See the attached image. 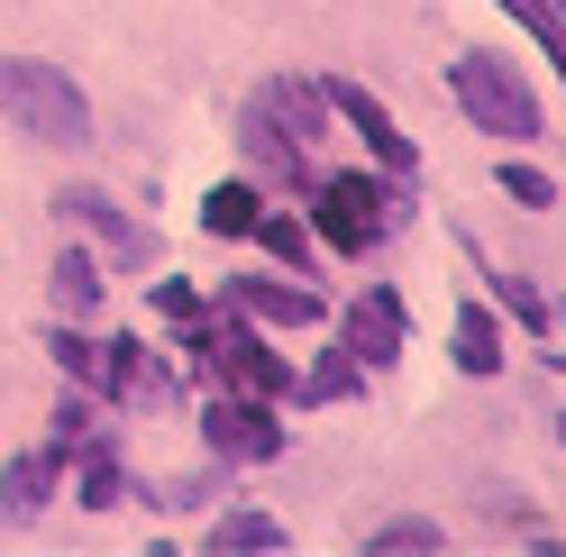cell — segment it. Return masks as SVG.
Instances as JSON below:
<instances>
[{
	"label": "cell",
	"mask_w": 566,
	"mask_h": 557,
	"mask_svg": "<svg viewBox=\"0 0 566 557\" xmlns=\"http://www.w3.org/2000/svg\"><path fill=\"white\" fill-rule=\"evenodd\" d=\"M201 347H210V357L229 366V385H238V393H256V402L293 393V375H283V357H274V347H256L247 329H220V338H201Z\"/></svg>",
	"instance_id": "6"
},
{
	"label": "cell",
	"mask_w": 566,
	"mask_h": 557,
	"mask_svg": "<svg viewBox=\"0 0 566 557\" xmlns=\"http://www.w3.org/2000/svg\"><path fill=\"white\" fill-rule=\"evenodd\" d=\"M64 220L101 229V238H111V256H119V265H147V256H156V238L137 229V220H119V211H111V192H64Z\"/></svg>",
	"instance_id": "9"
},
{
	"label": "cell",
	"mask_w": 566,
	"mask_h": 557,
	"mask_svg": "<svg viewBox=\"0 0 566 557\" xmlns=\"http://www.w3.org/2000/svg\"><path fill=\"white\" fill-rule=\"evenodd\" d=\"M156 311H165V320H192L201 293H192V284H156Z\"/></svg>",
	"instance_id": "22"
},
{
	"label": "cell",
	"mask_w": 566,
	"mask_h": 557,
	"mask_svg": "<svg viewBox=\"0 0 566 557\" xmlns=\"http://www.w3.org/2000/svg\"><path fill=\"white\" fill-rule=\"evenodd\" d=\"M321 101H329V111H338L347 128H357V137H366V147H375L384 165H402V174H411V137H402L394 119H384V101H375V92H357V83H329Z\"/></svg>",
	"instance_id": "7"
},
{
	"label": "cell",
	"mask_w": 566,
	"mask_h": 557,
	"mask_svg": "<svg viewBox=\"0 0 566 557\" xmlns=\"http://www.w3.org/2000/svg\"><path fill=\"white\" fill-rule=\"evenodd\" d=\"M201 220H210V229H220V238H247V229H256V220H265V201H256V192H247V183H220V192H210V201H201Z\"/></svg>",
	"instance_id": "13"
},
{
	"label": "cell",
	"mask_w": 566,
	"mask_h": 557,
	"mask_svg": "<svg viewBox=\"0 0 566 557\" xmlns=\"http://www.w3.org/2000/svg\"><path fill=\"white\" fill-rule=\"evenodd\" d=\"M503 192H512V201H530V211H548V201H557L539 165H503Z\"/></svg>",
	"instance_id": "18"
},
{
	"label": "cell",
	"mask_w": 566,
	"mask_h": 557,
	"mask_svg": "<svg viewBox=\"0 0 566 557\" xmlns=\"http://www.w3.org/2000/svg\"><path fill=\"white\" fill-rule=\"evenodd\" d=\"M311 211H321V238L338 256H366L384 229H394V192L375 183V174H329L321 183V201H311Z\"/></svg>",
	"instance_id": "3"
},
{
	"label": "cell",
	"mask_w": 566,
	"mask_h": 557,
	"mask_svg": "<svg viewBox=\"0 0 566 557\" xmlns=\"http://www.w3.org/2000/svg\"><path fill=\"white\" fill-rule=\"evenodd\" d=\"M375 548H384V557H402V548H411V557H430V548H439V521H384Z\"/></svg>",
	"instance_id": "16"
},
{
	"label": "cell",
	"mask_w": 566,
	"mask_h": 557,
	"mask_svg": "<svg viewBox=\"0 0 566 557\" xmlns=\"http://www.w3.org/2000/svg\"><path fill=\"white\" fill-rule=\"evenodd\" d=\"M256 238H265L274 256H293V265H311V238H302L293 220H256Z\"/></svg>",
	"instance_id": "20"
},
{
	"label": "cell",
	"mask_w": 566,
	"mask_h": 557,
	"mask_svg": "<svg viewBox=\"0 0 566 557\" xmlns=\"http://www.w3.org/2000/svg\"><path fill=\"white\" fill-rule=\"evenodd\" d=\"M402 338H411V311H402V293H384V284L357 293V302H347V320H338V347L357 366H394Z\"/></svg>",
	"instance_id": "4"
},
{
	"label": "cell",
	"mask_w": 566,
	"mask_h": 557,
	"mask_svg": "<svg viewBox=\"0 0 566 557\" xmlns=\"http://www.w3.org/2000/svg\"><path fill=\"white\" fill-rule=\"evenodd\" d=\"M210 548H229V557H238V548H283V521H265V512H229L220 530H210Z\"/></svg>",
	"instance_id": "15"
},
{
	"label": "cell",
	"mask_w": 566,
	"mask_h": 557,
	"mask_svg": "<svg viewBox=\"0 0 566 557\" xmlns=\"http://www.w3.org/2000/svg\"><path fill=\"white\" fill-rule=\"evenodd\" d=\"M55 494V458H19L10 475H0V521H38Z\"/></svg>",
	"instance_id": "10"
},
{
	"label": "cell",
	"mask_w": 566,
	"mask_h": 557,
	"mask_svg": "<svg viewBox=\"0 0 566 557\" xmlns=\"http://www.w3.org/2000/svg\"><path fill=\"white\" fill-rule=\"evenodd\" d=\"M55 311H74V320H83V311H101V265H92L83 248L55 256Z\"/></svg>",
	"instance_id": "12"
},
{
	"label": "cell",
	"mask_w": 566,
	"mask_h": 557,
	"mask_svg": "<svg viewBox=\"0 0 566 557\" xmlns=\"http://www.w3.org/2000/svg\"><path fill=\"white\" fill-rule=\"evenodd\" d=\"M83 503H92V512H111V503H119V466H111V458H92V466H83Z\"/></svg>",
	"instance_id": "19"
},
{
	"label": "cell",
	"mask_w": 566,
	"mask_h": 557,
	"mask_svg": "<svg viewBox=\"0 0 566 557\" xmlns=\"http://www.w3.org/2000/svg\"><path fill=\"white\" fill-rule=\"evenodd\" d=\"M229 302L247 311V320H274V329H311V320H321V293H302V284H265V274H238Z\"/></svg>",
	"instance_id": "8"
},
{
	"label": "cell",
	"mask_w": 566,
	"mask_h": 557,
	"mask_svg": "<svg viewBox=\"0 0 566 557\" xmlns=\"http://www.w3.org/2000/svg\"><path fill=\"white\" fill-rule=\"evenodd\" d=\"M201 430H210V448H220V458H274V448H283V430H274V411L265 402H210L201 411Z\"/></svg>",
	"instance_id": "5"
},
{
	"label": "cell",
	"mask_w": 566,
	"mask_h": 557,
	"mask_svg": "<svg viewBox=\"0 0 566 557\" xmlns=\"http://www.w3.org/2000/svg\"><path fill=\"white\" fill-rule=\"evenodd\" d=\"M0 119L28 128L38 147H83V137H92L83 92L64 83L55 64H38V55H0Z\"/></svg>",
	"instance_id": "1"
},
{
	"label": "cell",
	"mask_w": 566,
	"mask_h": 557,
	"mask_svg": "<svg viewBox=\"0 0 566 557\" xmlns=\"http://www.w3.org/2000/svg\"><path fill=\"white\" fill-rule=\"evenodd\" d=\"M493 284H503V302L521 311V320H530V329H548V302H539V293H530V284H521V274H493Z\"/></svg>",
	"instance_id": "21"
},
{
	"label": "cell",
	"mask_w": 566,
	"mask_h": 557,
	"mask_svg": "<svg viewBox=\"0 0 566 557\" xmlns=\"http://www.w3.org/2000/svg\"><path fill=\"white\" fill-rule=\"evenodd\" d=\"M557 439H566V411H557Z\"/></svg>",
	"instance_id": "23"
},
{
	"label": "cell",
	"mask_w": 566,
	"mask_h": 557,
	"mask_svg": "<svg viewBox=\"0 0 566 557\" xmlns=\"http://www.w3.org/2000/svg\"><path fill=\"white\" fill-rule=\"evenodd\" d=\"M357 385H366V366H357V357H321V366H311V393H321V402H347Z\"/></svg>",
	"instance_id": "17"
},
{
	"label": "cell",
	"mask_w": 566,
	"mask_h": 557,
	"mask_svg": "<svg viewBox=\"0 0 566 557\" xmlns=\"http://www.w3.org/2000/svg\"><path fill=\"white\" fill-rule=\"evenodd\" d=\"M448 92H457V111H467L484 137H512V147H521V137H539V92H530L503 55H484V46H475V55H457Z\"/></svg>",
	"instance_id": "2"
},
{
	"label": "cell",
	"mask_w": 566,
	"mask_h": 557,
	"mask_svg": "<svg viewBox=\"0 0 566 557\" xmlns=\"http://www.w3.org/2000/svg\"><path fill=\"white\" fill-rule=\"evenodd\" d=\"M503 10L530 28V38H539L548 55H557V74H566V0H503Z\"/></svg>",
	"instance_id": "14"
},
{
	"label": "cell",
	"mask_w": 566,
	"mask_h": 557,
	"mask_svg": "<svg viewBox=\"0 0 566 557\" xmlns=\"http://www.w3.org/2000/svg\"><path fill=\"white\" fill-rule=\"evenodd\" d=\"M457 366H467V375H493V366H503V329H493L484 302L457 311Z\"/></svg>",
	"instance_id": "11"
}]
</instances>
